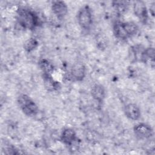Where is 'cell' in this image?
<instances>
[{"label":"cell","instance_id":"obj_15","mask_svg":"<svg viewBox=\"0 0 155 155\" xmlns=\"http://www.w3.org/2000/svg\"><path fill=\"white\" fill-rule=\"evenodd\" d=\"M127 3L128 2L125 1H114L113 2L115 8L120 12L124 11L127 8Z\"/></svg>","mask_w":155,"mask_h":155},{"label":"cell","instance_id":"obj_13","mask_svg":"<svg viewBox=\"0 0 155 155\" xmlns=\"http://www.w3.org/2000/svg\"><path fill=\"white\" fill-rule=\"evenodd\" d=\"M38 65L44 74H51V73L54 71L53 65L47 59H42L39 60L38 62Z\"/></svg>","mask_w":155,"mask_h":155},{"label":"cell","instance_id":"obj_1","mask_svg":"<svg viewBox=\"0 0 155 155\" xmlns=\"http://www.w3.org/2000/svg\"><path fill=\"white\" fill-rule=\"evenodd\" d=\"M17 19L19 25L26 29L33 30L41 24V21L33 11L24 7L17 11Z\"/></svg>","mask_w":155,"mask_h":155},{"label":"cell","instance_id":"obj_4","mask_svg":"<svg viewBox=\"0 0 155 155\" xmlns=\"http://www.w3.org/2000/svg\"><path fill=\"white\" fill-rule=\"evenodd\" d=\"M133 131L135 136L140 139H147L153 135V130L151 127L145 123L136 125Z\"/></svg>","mask_w":155,"mask_h":155},{"label":"cell","instance_id":"obj_5","mask_svg":"<svg viewBox=\"0 0 155 155\" xmlns=\"http://www.w3.org/2000/svg\"><path fill=\"white\" fill-rule=\"evenodd\" d=\"M133 10L135 15L142 23L145 24L148 18V13L146 5L143 1H137L133 4Z\"/></svg>","mask_w":155,"mask_h":155},{"label":"cell","instance_id":"obj_6","mask_svg":"<svg viewBox=\"0 0 155 155\" xmlns=\"http://www.w3.org/2000/svg\"><path fill=\"white\" fill-rule=\"evenodd\" d=\"M85 67L82 62L74 63L71 69V76L77 81H81L85 76Z\"/></svg>","mask_w":155,"mask_h":155},{"label":"cell","instance_id":"obj_2","mask_svg":"<svg viewBox=\"0 0 155 155\" xmlns=\"http://www.w3.org/2000/svg\"><path fill=\"white\" fill-rule=\"evenodd\" d=\"M18 105L22 112L27 116H35L38 112V108L35 102L27 94H21L18 99Z\"/></svg>","mask_w":155,"mask_h":155},{"label":"cell","instance_id":"obj_7","mask_svg":"<svg viewBox=\"0 0 155 155\" xmlns=\"http://www.w3.org/2000/svg\"><path fill=\"white\" fill-rule=\"evenodd\" d=\"M53 13L59 19L63 18L68 12V7L64 1H54L51 5Z\"/></svg>","mask_w":155,"mask_h":155},{"label":"cell","instance_id":"obj_9","mask_svg":"<svg viewBox=\"0 0 155 155\" xmlns=\"http://www.w3.org/2000/svg\"><path fill=\"white\" fill-rule=\"evenodd\" d=\"M113 33L118 39H126L130 38L125 27V22L116 21L113 25Z\"/></svg>","mask_w":155,"mask_h":155},{"label":"cell","instance_id":"obj_14","mask_svg":"<svg viewBox=\"0 0 155 155\" xmlns=\"http://www.w3.org/2000/svg\"><path fill=\"white\" fill-rule=\"evenodd\" d=\"M38 42L35 39L30 38L25 42L24 47L27 51L30 52L34 50L38 47Z\"/></svg>","mask_w":155,"mask_h":155},{"label":"cell","instance_id":"obj_11","mask_svg":"<svg viewBox=\"0 0 155 155\" xmlns=\"http://www.w3.org/2000/svg\"><path fill=\"white\" fill-rule=\"evenodd\" d=\"M92 97L98 102H102L105 97V90L101 84H95L91 91Z\"/></svg>","mask_w":155,"mask_h":155},{"label":"cell","instance_id":"obj_12","mask_svg":"<svg viewBox=\"0 0 155 155\" xmlns=\"http://www.w3.org/2000/svg\"><path fill=\"white\" fill-rule=\"evenodd\" d=\"M44 81L45 87L48 90H56L59 87V84L52 78L51 74H44Z\"/></svg>","mask_w":155,"mask_h":155},{"label":"cell","instance_id":"obj_10","mask_svg":"<svg viewBox=\"0 0 155 155\" xmlns=\"http://www.w3.org/2000/svg\"><path fill=\"white\" fill-rule=\"evenodd\" d=\"M61 138L63 143L67 145H72L77 139L75 131L71 128L64 130L61 134Z\"/></svg>","mask_w":155,"mask_h":155},{"label":"cell","instance_id":"obj_8","mask_svg":"<svg viewBox=\"0 0 155 155\" xmlns=\"http://www.w3.org/2000/svg\"><path fill=\"white\" fill-rule=\"evenodd\" d=\"M124 113L126 116L131 120H137L140 117V111L137 105L134 104H128L124 108Z\"/></svg>","mask_w":155,"mask_h":155},{"label":"cell","instance_id":"obj_3","mask_svg":"<svg viewBox=\"0 0 155 155\" xmlns=\"http://www.w3.org/2000/svg\"><path fill=\"white\" fill-rule=\"evenodd\" d=\"M78 21L82 28L87 30L90 28L93 23V17L88 5H84L80 8L78 13Z\"/></svg>","mask_w":155,"mask_h":155}]
</instances>
